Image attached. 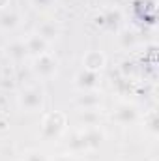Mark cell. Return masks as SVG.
<instances>
[{
	"label": "cell",
	"instance_id": "1",
	"mask_svg": "<svg viewBox=\"0 0 159 161\" xmlns=\"http://www.w3.org/2000/svg\"><path fill=\"white\" fill-rule=\"evenodd\" d=\"M41 103H43V94L36 88L25 90L23 96H21V105L28 111H36L38 107H41Z\"/></svg>",
	"mask_w": 159,
	"mask_h": 161
},
{
	"label": "cell",
	"instance_id": "2",
	"mask_svg": "<svg viewBox=\"0 0 159 161\" xmlns=\"http://www.w3.org/2000/svg\"><path fill=\"white\" fill-rule=\"evenodd\" d=\"M36 71L41 77H51L56 71V60H52L51 56H41L36 62Z\"/></svg>",
	"mask_w": 159,
	"mask_h": 161
},
{
	"label": "cell",
	"instance_id": "3",
	"mask_svg": "<svg viewBox=\"0 0 159 161\" xmlns=\"http://www.w3.org/2000/svg\"><path fill=\"white\" fill-rule=\"evenodd\" d=\"M103 64H105V56H103L101 53H96V51H92V53L84 58V66H86V69H88V71L101 69V68H103Z\"/></svg>",
	"mask_w": 159,
	"mask_h": 161
},
{
	"label": "cell",
	"instance_id": "4",
	"mask_svg": "<svg viewBox=\"0 0 159 161\" xmlns=\"http://www.w3.org/2000/svg\"><path fill=\"white\" fill-rule=\"evenodd\" d=\"M25 47H26V51H30V53H43V47H45V41L41 36H32L30 40L25 43Z\"/></svg>",
	"mask_w": 159,
	"mask_h": 161
},
{
	"label": "cell",
	"instance_id": "5",
	"mask_svg": "<svg viewBox=\"0 0 159 161\" xmlns=\"http://www.w3.org/2000/svg\"><path fill=\"white\" fill-rule=\"evenodd\" d=\"M79 79H86V82H82L79 86H86V88H90V86H96V79H97V75H96V71H84V73H80Z\"/></svg>",
	"mask_w": 159,
	"mask_h": 161
},
{
	"label": "cell",
	"instance_id": "6",
	"mask_svg": "<svg viewBox=\"0 0 159 161\" xmlns=\"http://www.w3.org/2000/svg\"><path fill=\"white\" fill-rule=\"evenodd\" d=\"M0 25H2V26H6V28H8V26H9V28H13V26L17 25V17H15L13 13H4V15L0 17Z\"/></svg>",
	"mask_w": 159,
	"mask_h": 161
},
{
	"label": "cell",
	"instance_id": "7",
	"mask_svg": "<svg viewBox=\"0 0 159 161\" xmlns=\"http://www.w3.org/2000/svg\"><path fill=\"white\" fill-rule=\"evenodd\" d=\"M26 161H45V158H43L41 154H36V152H32V154H28Z\"/></svg>",
	"mask_w": 159,
	"mask_h": 161
},
{
	"label": "cell",
	"instance_id": "8",
	"mask_svg": "<svg viewBox=\"0 0 159 161\" xmlns=\"http://www.w3.org/2000/svg\"><path fill=\"white\" fill-rule=\"evenodd\" d=\"M56 161H73L71 158H68V156H62V158H58Z\"/></svg>",
	"mask_w": 159,
	"mask_h": 161
}]
</instances>
